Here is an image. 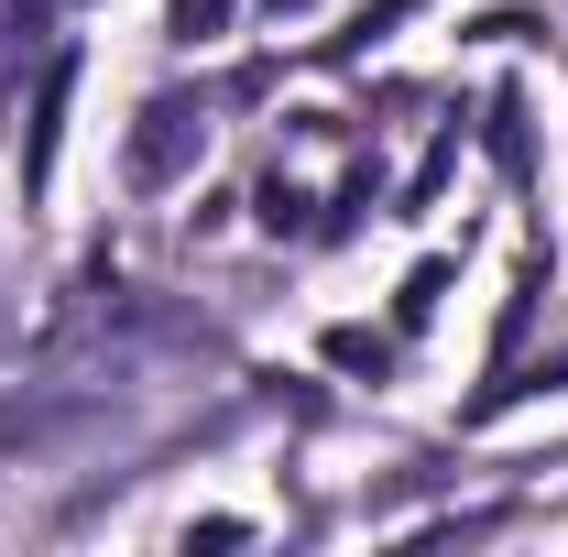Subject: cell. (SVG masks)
Instances as JSON below:
<instances>
[{"instance_id": "1", "label": "cell", "mask_w": 568, "mask_h": 557, "mask_svg": "<svg viewBox=\"0 0 568 557\" xmlns=\"http://www.w3.org/2000/svg\"><path fill=\"white\" fill-rule=\"evenodd\" d=\"M186 153H197V110H186V99H153L142 132H132V175H142V186H164Z\"/></svg>"}, {"instance_id": "2", "label": "cell", "mask_w": 568, "mask_h": 557, "mask_svg": "<svg viewBox=\"0 0 568 557\" xmlns=\"http://www.w3.org/2000/svg\"><path fill=\"white\" fill-rule=\"evenodd\" d=\"M241 0H175V44H219Z\"/></svg>"}, {"instance_id": "3", "label": "cell", "mask_w": 568, "mask_h": 557, "mask_svg": "<svg viewBox=\"0 0 568 557\" xmlns=\"http://www.w3.org/2000/svg\"><path fill=\"white\" fill-rule=\"evenodd\" d=\"M328 361H351V372H383V361H394V350L372 340V328H339V340H328Z\"/></svg>"}]
</instances>
